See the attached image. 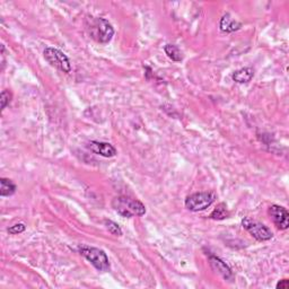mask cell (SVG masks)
<instances>
[{"label":"cell","instance_id":"18","mask_svg":"<svg viewBox=\"0 0 289 289\" xmlns=\"http://www.w3.org/2000/svg\"><path fill=\"white\" fill-rule=\"evenodd\" d=\"M277 289H288L289 287V280L288 279H283L280 280L278 284H277Z\"/></svg>","mask_w":289,"mask_h":289},{"label":"cell","instance_id":"8","mask_svg":"<svg viewBox=\"0 0 289 289\" xmlns=\"http://www.w3.org/2000/svg\"><path fill=\"white\" fill-rule=\"evenodd\" d=\"M209 263L215 271L224 278L225 280H233L234 275L230 268L222 261L220 257H218L214 254H209Z\"/></svg>","mask_w":289,"mask_h":289},{"label":"cell","instance_id":"11","mask_svg":"<svg viewBox=\"0 0 289 289\" xmlns=\"http://www.w3.org/2000/svg\"><path fill=\"white\" fill-rule=\"evenodd\" d=\"M242 24L230 17L229 14H226L222 16L220 19V30L222 32L226 33H230V32H235V31L241 29Z\"/></svg>","mask_w":289,"mask_h":289},{"label":"cell","instance_id":"13","mask_svg":"<svg viewBox=\"0 0 289 289\" xmlns=\"http://www.w3.org/2000/svg\"><path fill=\"white\" fill-rule=\"evenodd\" d=\"M164 50H165V53L167 54V57H169L170 59H172L173 61H177V62L182 61V59H183L182 52L177 45L167 44V45H165Z\"/></svg>","mask_w":289,"mask_h":289},{"label":"cell","instance_id":"12","mask_svg":"<svg viewBox=\"0 0 289 289\" xmlns=\"http://www.w3.org/2000/svg\"><path fill=\"white\" fill-rule=\"evenodd\" d=\"M0 196L1 197H9L16 192V185L11 180L1 178L0 179Z\"/></svg>","mask_w":289,"mask_h":289},{"label":"cell","instance_id":"15","mask_svg":"<svg viewBox=\"0 0 289 289\" xmlns=\"http://www.w3.org/2000/svg\"><path fill=\"white\" fill-rule=\"evenodd\" d=\"M104 225L107 229L110 232L112 235L114 236H121L122 235V229H121L120 226L116 224V222L112 221V220H108V219H105L104 220Z\"/></svg>","mask_w":289,"mask_h":289},{"label":"cell","instance_id":"1","mask_svg":"<svg viewBox=\"0 0 289 289\" xmlns=\"http://www.w3.org/2000/svg\"><path fill=\"white\" fill-rule=\"evenodd\" d=\"M112 207L122 217L131 218L132 216H144L146 207L143 202L128 197H116L113 199Z\"/></svg>","mask_w":289,"mask_h":289},{"label":"cell","instance_id":"3","mask_svg":"<svg viewBox=\"0 0 289 289\" xmlns=\"http://www.w3.org/2000/svg\"><path fill=\"white\" fill-rule=\"evenodd\" d=\"M78 251L83 256H85L94 267L99 271H108L110 269V261L103 250L97 248H92L88 245H79Z\"/></svg>","mask_w":289,"mask_h":289},{"label":"cell","instance_id":"17","mask_svg":"<svg viewBox=\"0 0 289 289\" xmlns=\"http://www.w3.org/2000/svg\"><path fill=\"white\" fill-rule=\"evenodd\" d=\"M25 229H26V226L24 224H22V222H19V224H16V225L11 226V227H9L8 233L13 234V235H16V234L23 233Z\"/></svg>","mask_w":289,"mask_h":289},{"label":"cell","instance_id":"5","mask_svg":"<svg viewBox=\"0 0 289 289\" xmlns=\"http://www.w3.org/2000/svg\"><path fill=\"white\" fill-rule=\"evenodd\" d=\"M44 58L52 67H56L66 73L72 72V64H70L69 58L60 50L48 46L44 50Z\"/></svg>","mask_w":289,"mask_h":289},{"label":"cell","instance_id":"4","mask_svg":"<svg viewBox=\"0 0 289 289\" xmlns=\"http://www.w3.org/2000/svg\"><path fill=\"white\" fill-rule=\"evenodd\" d=\"M216 194L213 192H197L185 199V207L190 212H202L214 204Z\"/></svg>","mask_w":289,"mask_h":289},{"label":"cell","instance_id":"7","mask_svg":"<svg viewBox=\"0 0 289 289\" xmlns=\"http://www.w3.org/2000/svg\"><path fill=\"white\" fill-rule=\"evenodd\" d=\"M269 215H270L272 221L279 229H287L289 226V213L286 208L278 205H272L269 208Z\"/></svg>","mask_w":289,"mask_h":289},{"label":"cell","instance_id":"14","mask_svg":"<svg viewBox=\"0 0 289 289\" xmlns=\"http://www.w3.org/2000/svg\"><path fill=\"white\" fill-rule=\"evenodd\" d=\"M228 210L226 208L225 204H219L217 206V208L210 214V218L214 220H222L225 218L228 217Z\"/></svg>","mask_w":289,"mask_h":289},{"label":"cell","instance_id":"16","mask_svg":"<svg viewBox=\"0 0 289 289\" xmlns=\"http://www.w3.org/2000/svg\"><path fill=\"white\" fill-rule=\"evenodd\" d=\"M11 93L9 91H2L1 95H0V102H1V110H5L7 105L10 103L11 101Z\"/></svg>","mask_w":289,"mask_h":289},{"label":"cell","instance_id":"9","mask_svg":"<svg viewBox=\"0 0 289 289\" xmlns=\"http://www.w3.org/2000/svg\"><path fill=\"white\" fill-rule=\"evenodd\" d=\"M88 148L94 154L101 155L103 157H113L116 155V149L108 143L101 142H91L88 144Z\"/></svg>","mask_w":289,"mask_h":289},{"label":"cell","instance_id":"2","mask_svg":"<svg viewBox=\"0 0 289 289\" xmlns=\"http://www.w3.org/2000/svg\"><path fill=\"white\" fill-rule=\"evenodd\" d=\"M87 30L92 38L99 43H103V44L110 42L114 35V30H113L112 25L107 19L101 17L89 19Z\"/></svg>","mask_w":289,"mask_h":289},{"label":"cell","instance_id":"10","mask_svg":"<svg viewBox=\"0 0 289 289\" xmlns=\"http://www.w3.org/2000/svg\"><path fill=\"white\" fill-rule=\"evenodd\" d=\"M253 76H254V72H253L252 68L245 67L242 69L236 70L235 72L233 73V80L236 81L238 84H247L249 81L252 80Z\"/></svg>","mask_w":289,"mask_h":289},{"label":"cell","instance_id":"6","mask_svg":"<svg viewBox=\"0 0 289 289\" xmlns=\"http://www.w3.org/2000/svg\"><path fill=\"white\" fill-rule=\"evenodd\" d=\"M242 226H243L255 240L260 242L271 240L273 236L271 229L269 228L268 226L261 224L259 221L250 219V218H244V219L242 220Z\"/></svg>","mask_w":289,"mask_h":289}]
</instances>
